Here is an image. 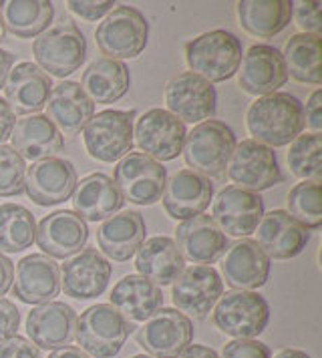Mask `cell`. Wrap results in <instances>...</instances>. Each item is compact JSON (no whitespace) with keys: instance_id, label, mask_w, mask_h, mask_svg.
Segmentation results:
<instances>
[{"instance_id":"cell-50","label":"cell","mask_w":322,"mask_h":358,"mask_svg":"<svg viewBox=\"0 0 322 358\" xmlns=\"http://www.w3.org/2000/svg\"><path fill=\"white\" fill-rule=\"evenodd\" d=\"M15 65V55L10 50L0 49V89L4 87L6 83V77L10 73V69Z\"/></svg>"},{"instance_id":"cell-35","label":"cell","mask_w":322,"mask_h":358,"mask_svg":"<svg viewBox=\"0 0 322 358\" xmlns=\"http://www.w3.org/2000/svg\"><path fill=\"white\" fill-rule=\"evenodd\" d=\"M4 29L18 38H32L48 29L55 17V6L48 0H6L0 2Z\"/></svg>"},{"instance_id":"cell-18","label":"cell","mask_w":322,"mask_h":358,"mask_svg":"<svg viewBox=\"0 0 322 358\" xmlns=\"http://www.w3.org/2000/svg\"><path fill=\"white\" fill-rule=\"evenodd\" d=\"M59 270L63 274L61 282L64 294L75 300H91L101 296L107 290L113 274L109 260L93 248L71 256Z\"/></svg>"},{"instance_id":"cell-32","label":"cell","mask_w":322,"mask_h":358,"mask_svg":"<svg viewBox=\"0 0 322 358\" xmlns=\"http://www.w3.org/2000/svg\"><path fill=\"white\" fill-rule=\"evenodd\" d=\"M99 248L115 262L129 260L145 240V222L137 212H121L103 222L97 231Z\"/></svg>"},{"instance_id":"cell-40","label":"cell","mask_w":322,"mask_h":358,"mask_svg":"<svg viewBox=\"0 0 322 358\" xmlns=\"http://www.w3.org/2000/svg\"><path fill=\"white\" fill-rule=\"evenodd\" d=\"M27 163L10 145H0V197H13L24 189Z\"/></svg>"},{"instance_id":"cell-44","label":"cell","mask_w":322,"mask_h":358,"mask_svg":"<svg viewBox=\"0 0 322 358\" xmlns=\"http://www.w3.org/2000/svg\"><path fill=\"white\" fill-rule=\"evenodd\" d=\"M113 4L111 0H103V2H95V0H91V2H85V0H71L69 2V8H71V13H75L77 17L85 18V20H89V22H93V20H99L101 17H105V15H109L113 10Z\"/></svg>"},{"instance_id":"cell-38","label":"cell","mask_w":322,"mask_h":358,"mask_svg":"<svg viewBox=\"0 0 322 358\" xmlns=\"http://www.w3.org/2000/svg\"><path fill=\"white\" fill-rule=\"evenodd\" d=\"M290 215L306 229H318L322 224V185L316 179L296 183L288 194Z\"/></svg>"},{"instance_id":"cell-43","label":"cell","mask_w":322,"mask_h":358,"mask_svg":"<svg viewBox=\"0 0 322 358\" xmlns=\"http://www.w3.org/2000/svg\"><path fill=\"white\" fill-rule=\"evenodd\" d=\"M0 358H43L41 350L22 336H10L0 341Z\"/></svg>"},{"instance_id":"cell-27","label":"cell","mask_w":322,"mask_h":358,"mask_svg":"<svg viewBox=\"0 0 322 358\" xmlns=\"http://www.w3.org/2000/svg\"><path fill=\"white\" fill-rule=\"evenodd\" d=\"M50 121L64 135H77L91 121L95 113V103L87 97L80 83L61 81L52 85L47 101Z\"/></svg>"},{"instance_id":"cell-53","label":"cell","mask_w":322,"mask_h":358,"mask_svg":"<svg viewBox=\"0 0 322 358\" xmlns=\"http://www.w3.org/2000/svg\"><path fill=\"white\" fill-rule=\"evenodd\" d=\"M4 36H6V29H4V22H2V17H0V43L4 41Z\"/></svg>"},{"instance_id":"cell-36","label":"cell","mask_w":322,"mask_h":358,"mask_svg":"<svg viewBox=\"0 0 322 358\" xmlns=\"http://www.w3.org/2000/svg\"><path fill=\"white\" fill-rule=\"evenodd\" d=\"M284 65L292 79L308 85H321V36L318 34H292L282 52Z\"/></svg>"},{"instance_id":"cell-22","label":"cell","mask_w":322,"mask_h":358,"mask_svg":"<svg viewBox=\"0 0 322 358\" xmlns=\"http://www.w3.org/2000/svg\"><path fill=\"white\" fill-rule=\"evenodd\" d=\"M176 245L183 260L208 266L224 256L227 238L209 215H195L177 226Z\"/></svg>"},{"instance_id":"cell-20","label":"cell","mask_w":322,"mask_h":358,"mask_svg":"<svg viewBox=\"0 0 322 358\" xmlns=\"http://www.w3.org/2000/svg\"><path fill=\"white\" fill-rule=\"evenodd\" d=\"M224 294V280L211 266H192L174 282V304L179 312L204 318Z\"/></svg>"},{"instance_id":"cell-33","label":"cell","mask_w":322,"mask_h":358,"mask_svg":"<svg viewBox=\"0 0 322 358\" xmlns=\"http://www.w3.org/2000/svg\"><path fill=\"white\" fill-rule=\"evenodd\" d=\"M131 77L129 69L123 61H113V59H95L87 71L83 73L80 87L87 93V97L93 103L109 105L123 97L129 91Z\"/></svg>"},{"instance_id":"cell-19","label":"cell","mask_w":322,"mask_h":358,"mask_svg":"<svg viewBox=\"0 0 322 358\" xmlns=\"http://www.w3.org/2000/svg\"><path fill=\"white\" fill-rule=\"evenodd\" d=\"M77 312L64 302H47L27 316V334L41 350H57L75 341Z\"/></svg>"},{"instance_id":"cell-46","label":"cell","mask_w":322,"mask_h":358,"mask_svg":"<svg viewBox=\"0 0 322 358\" xmlns=\"http://www.w3.org/2000/svg\"><path fill=\"white\" fill-rule=\"evenodd\" d=\"M304 125L312 133H321L322 131V91L316 89L308 103H306V113H304Z\"/></svg>"},{"instance_id":"cell-3","label":"cell","mask_w":322,"mask_h":358,"mask_svg":"<svg viewBox=\"0 0 322 358\" xmlns=\"http://www.w3.org/2000/svg\"><path fill=\"white\" fill-rule=\"evenodd\" d=\"M236 147V133L224 121L208 119L186 135L183 159L204 178H222Z\"/></svg>"},{"instance_id":"cell-45","label":"cell","mask_w":322,"mask_h":358,"mask_svg":"<svg viewBox=\"0 0 322 358\" xmlns=\"http://www.w3.org/2000/svg\"><path fill=\"white\" fill-rule=\"evenodd\" d=\"M18 326H20V312L16 304L6 298H0V341L16 336Z\"/></svg>"},{"instance_id":"cell-17","label":"cell","mask_w":322,"mask_h":358,"mask_svg":"<svg viewBox=\"0 0 322 358\" xmlns=\"http://www.w3.org/2000/svg\"><path fill=\"white\" fill-rule=\"evenodd\" d=\"M89 240L87 222L71 210H59L45 215L36 228L34 242L48 258L69 260L79 254Z\"/></svg>"},{"instance_id":"cell-26","label":"cell","mask_w":322,"mask_h":358,"mask_svg":"<svg viewBox=\"0 0 322 358\" xmlns=\"http://www.w3.org/2000/svg\"><path fill=\"white\" fill-rule=\"evenodd\" d=\"M6 103L13 113L32 115L47 107L48 95L52 91V81L45 71L32 63H18L10 69L4 83Z\"/></svg>"},{"instance_id":"cell-37","label":"cell","mask_w":322,"mask_h":358,"mask_svg":"<svg viewBox=\"0 0 322 358\" xmlns=\"http://www.w3.org/2000/svg\"><path fill=\"white\" fill-rule=\"evenodd\" d=\"M36 236V222L31 210L18 203L0 206V252L16 254L31 248Z\"/></svg>"},{"instance_id":"cell-11","label":"cell","mask_w":322,"mask_h":358,"mask_svg":"<svg viewBox=\"0 0 322 358\" xmlns=\"http://www.w3.org/2000/svg\"><path fill=\"white\" fill-rule=\"evenodd\" d=\"M186 135V123H181L176 115L165 109H149L137 119L133 143L155 162H172L183 151Z\"/></svg>"},{"instance_id":"cell-51","label":"cell","mask_w":322,"mask_h":358,"mask_svg":"<svg viewBox=\"0 0 322 358\" xmlns=\"http://www.w3.org/2000/svg\"><path fill=\"white\" fill-rule=\"evenodd\" d=\"M48 358H91L89 355H85L79 346H63V348H57L52 350Z\"/></svg>"},{"instance_id":"cell-31","label":"cell","mask_w":322,"mask_h":358,"mask_svg":"<svg viewBox=\"0 0 322 358\" xmlns=\"http://www.w3.org/2000/svg\"><path fill=\"white\" fill-rule=\"evenodd\" d=\"M135 254V268L139 270V276L147 278L155 286L174 284L186 270V260L179 254L176 242L165 236L145 240Z\"/></svg>"},{"instance_id":"cell-10","label":"cell","mask_w":322,"mask_h":358,"mask_svg":"<svg viewBox=\"0 0 322 358\" xmlns=\"http://www.w3.org/2000/svg\"><path fill=\"white\" fill-rule=\"evenodd\" d=\"M227 178L236 187L250 192H264L280 183V165L270 147L262 145L254 139H244L236 143L227 162Z\"/></svg>"},{"instance_id":"cell-28","label":"cell","mask_w":322,"mask_h":358,"mask_svg":"<svg viewBox=\"0 0 322 358\" xmlns=\"http://www.w3.org/2000/svg\"><path fill=\"white\" fill-rule=\"evenodd\" d=\"M111 306L127 322H145L163 306V294L160 286H155L147 278L129 274L115 284Z\"/></svg>"},{"instance_id":"cell-15","label":"cell","mask_w":322,"mask_h":358,"mask_svg":"<svg viewBox=\"0 0 322 358\" xmlns=\"http://www.w3.org/2000/svg\"><path fill=\"white\" fill-rule=\"evenodd\" d=\"M211 213L216 226L227 236L246 238L256 231L260 220L264 217V201L250 189L230 185L224 187L214 199Z\"/></svg>"},{"instance_id":"cell-16","label":"cell","mask_w":322,"mask_h":358,"mask_svg":"<svg viewBox=\"0 0 322 358\" xmlns=\"http://www.w3.org/2000/svg\"><path fill=\"white\" fill-rule=\"evenodd\" d=\"M238 69V83L241 91L254 97H266L276 93L288 81V71L282 52L270 45H254L241 57Z\"/></svg>"},{"instance_id":"cell-13","label":"cell","mask_w":322,"mask_h":358,"mask_svg":"<svg viewBox=\"0 0 322 358\" xmlns=\"http://www.w3.org/2000/svg\"><path fill=\"white\" fill-rule=\"evenodd\" d=\"M77 171L73 163L61 157L34 162L24 176V192L41 208H50L71 199L77 189Z\"/></svg>"},{"instance_id":"cell-8","label":"cell","mask_w":322,"mask_h":358,"mask_svg":"<svg viewBox=\"0 0 322 358\" xmlns=\"http://www.w3.org/2000/svg\"><path fill=\"white\" fill-rule=\"evenodd\" d=\"M113 179L123 201L127 199L135 206H153L163 196L167 169L145 153H127L117 163Z\"/></svg>"},{"instance_id":"cell-39","label":"cell","mask_w":322,"mask_h":358,"mask_svg":"<svg viewBox=\"0 0 322 358\" xmlns=\"http://www.w3.org/2000/svg\"><path fill=\"white\" fill-rule=\"evenodd\" d=\"M290 171L300 179L322 178V137L321 133L298 135L288 151Z\"/></svg>"},{"instance_id":"cell-42","label":"cell","mask_w":322,"mask_h":358,"mask_svg":"<svg viewBox=\"0 0 322 358\" xmlns=\"http://www.w3.org/2000/svg\"><path fill=\"white\" fill-rule=\"evenodd\" d=\"M220 358H272V352L256 338H236L225 344Z\"/></svg>"},{"instance_id":"cell-48","label":"cell","mask_w":322,"mask_h":358,"mask_svg":"<svg viewBox=\"0 0 322 358\" xmlns=\"http://www.w3.org/2000/svg\"><path fill=\"white\" fill-rule=\"evenodd\" d=\"M13 282H15V266L0 252V298L10 290Z\"/></svg>"},{"instance_id":"cell-5","label":"cell","mask_w":322,"mask_h":358,"mask_svg":"<svg viewBox=\"0 0 322 358\" xmlns=\"http://www.w3.org/2000/svg\"><path fill=\"white\" fill-rule=\"evenodd\" d=\"M133 326L113 308L111 304L89 306L77 318L75 338L85 355L95 358H113L121 352Z\"/></svg>"},{"instance_id":"cell-24","label":"cell","mask_w":322,"mask_h":358,"mask_svg":"<svg viewBox=\"0 0 322 358\" xmlns=\"http://www.w3.org/2000/svg\"><path fill=\"white\" fill-rule=\"evenodd\" d=\"M61 292V270L45 254L24 256L16 264L15 296L24 304H47Z\"/></svg>"},{"instance_id":"cell-7","label":"cell","mask_w":322,"mask_h":358,"mask_svg":"<svg viewBox=\"0 0 322 358\" xmlns=\"http://www.w3.org/2000/svg\"><path fill=\"white\" fill-rule=\"evenodd\" d=\"M270 320V306L264 296L250 290H230L220 296L214 308V324L234 338H256Z\"/></svg>"},{"instance_id":"cell-34","label":"cell","mask_w":322,"mask_h":358,"mask_svg":"<svg viewBox=\"0 0 322 358\" xmlns=\"http://www.w3.org/2000/svg\"><path fill=\"white\" fill-rule=\"evenodd\" d=\"M236 8L241 29L258 38L282 33L292 18L290 0H241Z\"/></svg>"},{"instance_id":"cell-49","label":"cell","mask_w":322,"mask_h":358,"mask_svg":"<svg viewBox=\"0 0 322 358\" xmlns=\"http://www.w3.org/2000/svg\"><path fill=\"white\" fill-rule=\"evenodd\" d=\"M176 358H220L216 350H211L208 346L202 344H190L186 350H181Z\"/></svg>"},{"instance_id":"cell-6","label":"cell","mask_w":322,"mask_h":358,"mask_svg":"<svg viewBox=\"0 0 322 358\" xmlns=\"http://www.w3.org/2000/svg\"><path fill=\"white\" fill-rule=\"evenodd\" d=\"M149 24L133 6H117L97 27L95 43L107 59H135L147 47Z\"/></svg>"},{"instance_id":"cell-2","label":"cell","mask_w":322,"mask_h":358,"mask_svg":"<svg viewBox=\"0 0 322 358\" xmlns=\"http://www.w3.org/2000/svg\"><path fill=\"white\" fill-rule=\"evenodd\" d=\"M186 61L192 73L208 83L232 79L241 63V41L230 31L216 29L186 45Z\"/></svg>"},{"instance_id":"cell-21","label":"cell","mask_w":322,"mask_h":358,"mask_svg":"<svg viewBox=\"0 0 322 358\" xmlns=\"http://www.w3.org/2000/svg\"><path fill=\"white\" fill-rule=\"evenodd\" d=\"M214 197V183L208 178L195 173L192 169H181L169 181H165L163 189V208L174 220H192L208 210Z\"/></svg>"},{"instance_id":"cell-23","label":"cell","mask_w":322,"mask_h":358,"mask_svg":"<svg viewBox=\"0 0 322 358\" xmlns=\"http://www.w3.org/2000/svg\"><path fill=\"white\" fill-rule=\"evenodd\" d=\"M225 284L234 290H256L262 288L270 276V258L258 245L256 240L244 238L227 248L222 262Z\"/></svg>"},{"instance_id":"cell-12","label":"cell","mask_w":322,"mask_h":358,"mask_svg":"<svg viewBox=\"0 0 322 358\" xmlns=\"http://www.w3.org/2000/svg\"><path fill=\"white\" fill-rule=\"evenodd\" d=\"M192 338V320L176 308H160L137 332L139 346L153 358H176Z\"/></svg>"},{"instance_id":"cell-52","label":"cell","mask_w":322,"mask_h":358,"mask_svg":"<svg viewBox=\"0 0 322 358\" xmlns=\"http://www.w3.org/2000/svg\"><path fill=\"white\" fill-rule=\"evenodd\" d=\"M274 358H310L306 355L304 350H298V348H284V350H280L278 355Z\"/></svg>"},{"instance_id":"cell-4","label":"cell","mask_w":322,"mask_h":358,"mask_svg":"<svg viewBox=\"0 0 322 358\" xmlns=\"http://www.w3.org/2000/svg\"><path fill=\"white\" fill-rule=\"evenodd\" d=\"M38 69L48 77L64 79L79 71L87 59V38L80 29L71 20H61L47 29L32 45Z\"/></svg>"},{"instance_id":"cell-29","label":"cell","mask_w":322,"mask_h":358,"mask_svg":"<svg viewBox=\"0 0 322 358\" xmlns=\"http://www.w3.org/2000/svg\"><path fill=\"white\" fill-rule=\"evenodd\" d=\"M10 139V147L22 159L31 162L52 157L57 151L63 149V135L47 115H29L20 119L13 127Z\"/></svg>"},{"instance_id":"cell-47","label":"cell","mask_w":322,"mask_h":358,"mask_svg":"<svg viewBox=\"0 0 322 358\" xmlns=\"http://www.w3.org/2000/svg\"><path fill=\"white\" fill-rule=\"evenodd\" d=\"M13 127H15V113L8 107V103L0 97V145L10 137Z\"/></svg>"},{"instance_id":"cell-9","label":"cell","mask_w":322,"mask_h":358,"mask_svg":"<svg viewBox=\"0 0 322 358\" xmlns=\"http://www.w3.org/2000/svg\"><path fill=\"white\" fill-rule=\"evenodd\" d=\"M133 111L107 109L91 117L83 139L93 159L113 163L127 155L133 149Z\"/></svg>"},{"instance_id":"cell-30","label":"cell","mask_w":322,"mask_h":358,"mask_svg":"<svg viewBox=\"0 0 322 358\" xmlns=\"http://www.w3.org/2000/svg\"><path fill=\"white\" fill-rule=\"evenodd\" d=\"M73 208L80 220L103 222L123 208V197L109 176L91 173L77 183L73 194Z\"/></svg>"},{"instance_id":"cell-1","label":"cell","mask_w":322,"mask_h":358,"mask_svg":"<svg viewBox=\"0 0 322 358\" xmlns=\"http://www.w3.org/2000/svg\"><path fill=\"white\" fill-rule=\"evenodd\" d=\"M246 123L258 143L270 149L288 145L304 129V107L290 93H272L250 105Z\"/></svg>"},{"instance_id":"cell-41","label":"cell","mask_w":322,"mask_h":358,"mask_svg":"<svg viewBox=\"0 0 322 358\" xmlns=\"http://www.w3.org/2000/svg\"><path fill=\"white\" fill-rule=\"evenodd\" d=\"M292 17L306 34H318L322 31L321 2H292Z\"/></svg>"},{"instance_id":"cell-25","label":"cell","mask_w":322,"mask_h":358,"mask_svg":"<svg viewBox=\"0 0 322 358\" xmlns=\"http://www.w3.org/2000/svg\"><path fill=\"white\" fill-rule=\"evenodd\" d=\"M256 231L258 245L272 260H290L298 256L310 240V231L284 210L266 213Z\"/></svg>"},{"instance_id":"cell-54","label":"cell","mask_w":322,"mask_h":358,"mask_svg":"<svg viewBox=\"0 0 322 358\" xmlns=\"http://www.w3.org/2000/svg\"><path fill=\"white\" fill-rule=\"evenodd\" d=\"M131 358H153V357H149V355H135V357H131Z\"/></svg>"},{"instance_id":"cell-14","label":"cell","mask_w":322,"mask_h":358,"mask_svg":"<svg viewBox=\"0 0 322 358\" xmlns=\"http://www.w3.org/2000/svg\"><path fill=\"white\" fill-rule=\"evenodd\" d=\"M216 89L192 71L179 73L165 87V103L169 113L183 123H204L216 113Z\"/></svg>"}]
</instances>
